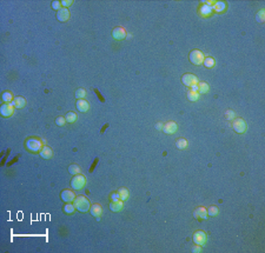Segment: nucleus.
Here are the masks:
<instances>
[{
  "mask_svg": "<svg viewBox=\"0 0 265 253\" xmlns=\"http://www.w3.org/2000/svg\"><path fill=\"white\" fill-rule=\"evenodd\" d=\"M225 116H226V119H227V120H232L233 118H236L235 112H233V111H231V110H229V111L226 112Z\"/></svg>",
  "mask_w": 265,
  "mask_h": 253,
  "instance_id": "obj_35",
  "label": "nucleus"
},
{
  "mask_svg": "<svg viewBox=\"0 0 265 253\" xmlns=\"http://www.w3.org/2000/svg\"><path fill=\"white\" fill-rule=\"evenodd\" d=\"M80 172H81V168H80L77 164H72V165H70V167H69L70 174L77 175V174H80Z\"/></svg>",
  "mask_w": 265,
  "mask_h": 253,
  "instance_id": "obj_20",
  "label": "nucleus"
},
{
  "mask_svg": "<svg viewBox=\"0 0 265 253\" xmlns=\"http://www.w3.org/2000/svg\"><path fill=\"white\" fill-rule=\"evenodd\" d=\"M218 213H219V208H218L217 206H211V207H209V210H207V215L215 217V215H217Z\"/></svg>",
  "mask_w": 265,
  "mask_h": 253,
  "instance_id": "obj_31",
  "label": "nucleus"
},
{
  "mask_svg": "<svg viewBox=\"0 0 265 253\" xmlns=\"http://www.w3.org/2000/svg\"><path fill=\"white\" fill-rule=\"evenodd\" d=\"M74 198H76L74 193H73L72 191H70V190H64V191L61 192V199H63L65 203H71V201H73Z\"/></svg>",
  "mask_w": 265,
  "mask_h": 253,
  "instance_id": "obj_11",
  "label": "nucleus"
},
{
  "mask_svg": "<svg viewBox=\"0 0 265 253\" xmlns=\"http://www.w3.org/2000/svg\"><path fill=\"white\" fill-rule=\"evenodd\" d=\"M1 98H2V100H4L5 103H12V101L14 100V98H13L11 92H4Z\"/></svg>",
  "mask_w": 265,
  "mask_h": 253,
  "instance_id": "obj_27",
  "label": "nucleus"
},
{
  "mask_svg": "<svg viewBox=\"0 0 265 253\" xmlns=\"http://www.w3.org/2000/svg\"><path fill=\"white\" fill-rule=\"evenodd\" d=\"M74 210H76V207H74L73 204H69V203H67V204L64 206V212L67 214H72L74 212Z\"/></svg>",
  "mask_w": 265,
  "mask_h": 253,
  "instance_id": "obj_30",
  "label": "nucleus"
},
{
  "mask_svg": "<svg viewBox=\"0 0 265 253\" xmlns=\"http://www.w3.org/2000/svg\"><path fill=\"white\" fill-rule=\"evenodd\" d=\"M256 20L258 21V22H264L265 21V11L264 10H260L257 14H256Z\"/></svg>",
  "mask_w": 265,
  "mask_h": 253,
  "instance_id": "obj_29",
  "label": "nucleus"
},
{
  "mask_svg": "<svg viewBox=\"0 0 265 253\" xmlns=\"http://www.w3.org/2000/svg\"><path fill=\"white\" fill-rule=\"evenodd\" d=\"M90 212H91V214H92L93 217H96V218L99 220V217H100V214H101V212H103V210H101V207H100V205L99 204H94L93 206H91Z\"/></svg>",
  "mask_w": 265,
  "mask_h": 253,
  "instance_id": "obj_18",
  "label": "nucleus"
},
{
  "mask_svg": "<svg viewBox=\"0 0 265 253\" xmlns=\"http://www.w3.org/2000/svg\"><path fill=\"white\" fill-rule=\"evenodd\" d=\"M193 215L196 219H206L207 218V210L204 207H198V208H196Z\"/></svg>",
  "mask_w": 265,
  "mask_h": 253,
  "instance_id": "obj_16",
  "label": "nucleus"
},
{
  "mask_svg": "<svg viewBox=\"0 0 265 253\" xmlns=\"http://www.w3.org/2000/svg\"><path fill=\"white\" fill-rule=\"evenodd\" d=\"M65 121H66L65 117H58L56 119V124L59 125V126H64V125H65Z\"/></svg>",
  "mask_w": 265,
  "mask_h": 253,
  "instance_id": "obj_33",
  "label": "nucleus"
},
{
  "mask_svg": "<svg viewBox=\"0 0 265 253\" xmlns=\"http://www.w3.org/2000/svg\"><path fill=\"white\" fill-rule=\"evenodd\" d=\"M191 91H193V92H198V84L197 85H193V86H191Z\"/></svg>",
  "mask_w": 265,
  "mask_h": 253,
  "instance_id": "obj_39",
  "label": "nucleus"
},
{
  "mask_svg": "<svg viewBox=\"0 0 265 253\" xmlns=\"http://www.w3.org/2000/svg\"><path fill=\"white\" fill-rule=\"evenodd\" d=\"M85 96H86V91H85L84 88L77 89V92H76V98H77V99H84Z\"/></svg>",
  "mask_w": 265,
  "mask_h": 253,
  "instance_id": "obj_32",
  "label": "nucleus"
},
{
  "mask_svg": "<svg viewBox=\"0 0 265 253\" xmlns=\"http://www.w3.org/2000/svg\"><path fill=\"white\" fill-rule=\"evenodd\" d=\"M12 104H13L14 108H22V107L25 106L26 101H25V99L22 97H18V98H14V100L12 101Z\"/></svg>",
  "mask_w": 265,
  "mask_h": 253,
  "instance_id": "obj_19",
  "label": "nucleus"
},
{
  "mask_svg": "<svg viewBox=\"0 0 265 253\" xmlns=\"http://www.w3.org/2000/svg\"><path fill=\"white\" fill-rule=\"evenodd\" d=\"M209 85L206 83H198V93L199 94H204V93H207L209 92Z\"/></svg>",
  "mask_w": 265,
  "mask_h": 253,
  "instance_id": "obj_21",
  "label": "nucleus"
},
{
  "mask_svg": "<svg viewBox=\"0 0 265 253\" xmlns=\"http://www.w3.org/2000/svg\"><path fill=\"white\" fill-rule=\"evenodd\" d=\"M42 143L40 141L39 139L37 138H31L26 141V148L29 150V152H33V153H38L42 150Z\"/></svg>",
  "mask_w": 265,
  "mask_h": 253,
  "instance_id": "obj_2",
  "label": "nucleus"
},
{
  "mask_svg": "<svg viewBox=\"0 0 265 253\" xmlns=\"http://www.w3.org/2000/svg\"><path fill=\"white\" fill-rule=\"evenodd\" d=\"M212 6H211V2H207L205 5H202L200 6V8H199V12H200V14L203 15V17H207V15H210L211 13H212Z\"/></svg>",
  "mask_w": 265,
  "mask_h": 253,
  "instance_id": "obj_14",
  "label": "nucleus"
},
{
  "mask_svg": "<svg viewBox=\"0 0 265 253\" xmlns=\"http://www.w3.org/2000/svg\"><path fill=\"white\" fill-rule=\"evenodd\" d=\"M163 126H164V125H161V124H157V125H156L157 130H159V131H160V130H163Z\"/></svg>",
  "mask_w": 265,
  "mask_h": 253,
  "instance_id": "obj_40",
  "label": "nucleus"
},
{
  "mask_svg": "<svg viewBox=\"0 0 265 253\" xmlns=\"http://www.w3.org/2000/svg\"><path fill=\"white\" fill-rule=\"evenodd\" d=\"M177 128V124L175 121H168L167 124H165L164 126H163V131L166 133V134H173V133H176Z\"/></svg>",
  "mask_w": 265,
  "mask_h": 253,
  "instance_id": "obj_10",
  "label": "nucleus"
},
{
  "mask_svg": "<svg viewBox=\"0 0 265 253\" xmlns=\"http://www.w3.org/2000/svg\"><path fill=\"white\" fill-rule=\"evenodd\" d=\"M187 98L190 101H197L199 99V93L198 92H193V91H189L187 92Z\"/></svg>",
  "mask_w": 265,
  "mask_h": 253,
  "instance_id": "obj_26",
  "label": "nucleus"
},
{
  "mask_svg": "<svg viewBox=\"0 0 265 253\" xmlns=\"http://www.w3.org/2000/svg\"><path fill=\"white\" fill-rule=\"evenodd\" d=\"M86 184V179H85V177L81 174H77L74 175L73 178H72V180H71V187L73 188V190H76V191H79V190H81L84 186Z\"/></svg>",
  "mask_w": 265,
  "mask_h": 253,
  "instance_id": "obj_3",
  "label": "nucleus"
},
{
  "mask_svg": "<svg viewBox=\"0 0 265 253\" xmlns=\"http://www.w3.org/2000/svg\"><path fill=\"white\" fill-rule=\"evenodd\" d=\"M232 127H233V131L237 132V133H244L246 131V128H247V125H246V123L243 119L237 118L232 123Z\"/></svg>",
  "mask_w": 265,
  "mask_h": 253,
  "instance_id": "obj_5",
  "label": "nucleus"
},
{
  "mask_svg": "<svg viewBox=\"0 0 265 253\" xmlns=\"http://www.w3.org/2000/svg\"><path fill=\"white\" fill-rule=\"evenodd\" d=\"M123 206H124V203H123L120 199H118V200H112V203L110 204V210H111L112 212H119V211L123 208Z\"/></svg>",
  "mask_w": 265,
  "mask_h": 253,
  "instance_id": "obj_13",
  "label": "nucleus"
},
{
  "mask_svg": "<svg viewBox=\"0 0 265 253\" xmlns=\"http://www.w3.org/2000/svg\"><path fill=\"white\" fill-rule=\"evenodd\" d=\"M112 37L116 40H123L126 37V31L123 27H116L112 31Z\"/></svg>",
  "mask_w": 265,
  "mask_h": 253,
  "instance_id": "obj_9",
  "label": "nucleus"
},
{
  "mask_svg": "<svg viewBox=\"0 0 265 253\" xmlns=\"http://www.w3.org/2000/svg\"><path fill=\"white\" fill-rule=\"evenodd\" d=\"M88 108H90V105L86 100L84 99H78L77 100V110L79 112H87Z\"/></svg>",
  "mask_w": 265,
  "mask_h": 253,
  "instance_id": "obj_15",
  "label": "nucleus"
},
{
  "mask_svg": "<svg viewBox=\"0 0 265 253\" xmlns=\"http://www.w3.org/2000/svg\"><path fill=\"white\" fill-rule=\"evenodd\" d=\"M65 119H66L67 123H74L78 119V116L74 112H67V114L65 116Z\"/></svg>",
  "mask_w": 265,
  "mask_h": 253,
  "instance_id": "obj_24",
  "label": "nucleus"
},
{
  "mask_svg": "<svg viewBox=\"0 0 265 253\" xmlns=\"http://www.w3.org/2000/svg\"><path fill=\"white\" fill-rule=\"evenodd\" d=\"M193 241L196 245H204L206 243V234L203 231H197L193 234Z\"/></svg>",
  "mask_w": 265,
  "mask_h": 253,
  "instance_id": "obj_8",
  "label": "nucleus"
},
{
  "mask_svg": "<svg viewBox=\"0 0 265 253\" xmlns=\"http://www.w3.org/2000/svg\"><path fill=\"white\" fill-rule=\"evenodd\" d=\"M190 61L193 64V65H202L203 61H204V54L202 51L199 49H193L191 53H190Z\"/></svg>",
  "mask_w": 265,
  "mask_h": 253,
  "instance_id": "obj_4",
  "label": "nucleus"
},
{
  "mask_svg": "<svg viewBox=\"0 0 265 253\" xmlns=\"http://www.w3.org/2000/svg\"><path fill=\"white\" fill-rule=\"evenodd\" d=\"M39 154L41 158H44V159H51L52 156H53V152H52V150H51V147L49 146H44L42 147V150L39 152Z\"/></svg>",
  "mask_w": 265,
  "mask_h": 253,
  "instance_id": "obj_17",
  "label": "nucleus"
},
{
  "mask_svg": "<svg viewBox=\"0 0 265 253\" xmlns=\"http://www.w3.org/2000/svg\"><path fill=\"white\" fill-rule=\"evenodd\" d=\"M204 66L207 68H211L215 66V59L211 58V57H207V58H204V61H203Z\"/></svg>",
  "mask_w": 265,
  "mask_h": 253,
  "instance_id": "obj_25",
  "label": "nucleus"
},
{
  "mask_svg": "<svg viewBox=\"0 0 265 253\" xmlns=\"http://www.w3.org/2000/svg\"><path fill=\"white\" fill-rule=\"evenodd\" d=\"M192 252H193V253L202 252V247H200V245H197V246H195V247L192 248Z\"/></svg>",
  "mask_w": 265,
  "mask_h": 253,
  "instance_id": "obj_37",
  "label": "nucleus"
},
{
  "mask_svg": "<svg viewBox=\"0 0 265 253\" xmlns=\"http://www.w3.org/2000/svg\"><path fill=\"white\" fill-rule=\"evenodd\" d=\"M182 81H183V84H184L185 86H187V87H191V86L197 85V84L199 83L198 78H197L195 74H191V73L184 74V76L182 77Z\"/></svg>",
  "mask_w": 265,
  "mask_h": 253,
  "instance_id": "obj_6",
  "label": "nucleus"
},
{
  "mask_svg": "<svg viewBox=\"0 0 265 253\" xmlns=\"http://www.w3.org/2000/svg\"><path fill=\"white\" fill-rule=\"evenodd\" d=\"M14 112V106L12 103H5L4 105H1V108H0V113L2 117H11Z\"/></svg>",
  "mask_w": 265,
  "mask_h": 253,
  "instance_id": "obj_7",
  "label": "nucleus"
},
{
  "mask_svg": "<svg viewBox=\"0 0 265 253\" xmlns=\"http://www.w3.org/2000/svg\"><path fill=\"white\" fill-rule=\"evenodd\" d=\"M57 19L59 21H67L70 19V11L67 8H61L57 12Z\"/></svg>",
  "mask_w": 265,
  "mask_h": 253,
  "instance_id": "obj_12",
  "label": "nucleus"
},
{
  "mask_svg": "<svg viewBox=\"0 0 265 253\" xmlns=\"http://www.w3.org/2000/svg\"><path fill=\"white\" fill-rule=\"evenodd\" d=\"M111 199H112V200H118V199H119V194H118V192L117 193H113V194L111 195Z\"/></svg>",
  "mask_w": 265,
  "mask_h": 253,
  "instance_id": "obj_38",
  "label": "nucleus"
},
{
  "mask_svg": "<svg viewBox=\"0 0 265 253\" xmlns=\"http://www.w3.org/2000/svg\"><path fill=\"white\" fill-rule=\"evenodd\" d=\"M176 146L178 150H184L187 146V141L185 139H178L176 141Z\"/></svg>",
  "mask_w": 265,
  "mask_h": 253,
  "instance_id": "obj_28",
  "label": "nucleus"
},
{
  "mask_svg": "<svg viewBox=\"0 0 265 253\" xmlns=\"http://www.w3.org/2000/svg\"><path fill=\"white\" fill-rule=\"evenodd\" d=\"M226 8V4L223 1H218L215 2V5L212 6V10H215L216 12H223Z\"/></svg>",
  "mask_w": 265,
  "mask_h": 253,
  "instance_id": "obj_22",
  "label": "nucleus"
},
{
  "mask_svg": "<svg viewBox=\"0 0 265 253\" xmlns=\"http://www.w3.org/2000/svg\"><path fill=\"white\" fill-rule=\"evenodd\" d=\"M118 194H119V199L121 200V201H125V200H127L128 198V191L126 188H120L119 191H118Z\"/></svg>",
  "mask_w": 265,
  "mask_h": 253,
  "instance_id": "obj_23",
  "label": "nucleus"
},
{
  "mask_svg": "<svg viewBox=\"0 0 265 253\" xmlns=\"http://www.w3.org/2000/svg\"><path fill=\"white\" fill-rule=\"evenodd\" d=\"M71 4H72L71 0H63L61 1V6H64V8H67L69 6H71Z\"/></svg>",
  "mask_w": 265,
  "mask_h": 253,
  "instance_id": "obj_36",
  "label": "nucleus"
},
{
  "mask_svg": "<svg viewBox=\"0 0 265 253\" xmlns=\"http://www.w3.org/2000/svg\"><path fill=\"white\" fill-rule=\"evenodd\" d=\"M73 205H74V207L78 210L79 212H87L88 210L91 208V205H90V201H88V199L86 197H84V195H78V197H76L74 198V200H73Z\"/></svg>",
  "mask_w": 265,
  "mask_h": 253,
  "instance_id": "obj_1",
  "label": "nucleus"
},
{
  "mask_svg": "<svg viewBox=\"0 0 265 253\" xmlns=\"http://www.w3.org/2000/svg\"><path fill=\"white\" fill-rule=\"evenodd\" d=\"M60 7H61V1H53V2H52V8H53V10H56L58 12L59 10H61Z\"/></svg>",
  "mask_w": 265,
  "mask_h": 253,
  "instance_id": "obj_34",
  "label": "nucleus"
}]
</instances>
